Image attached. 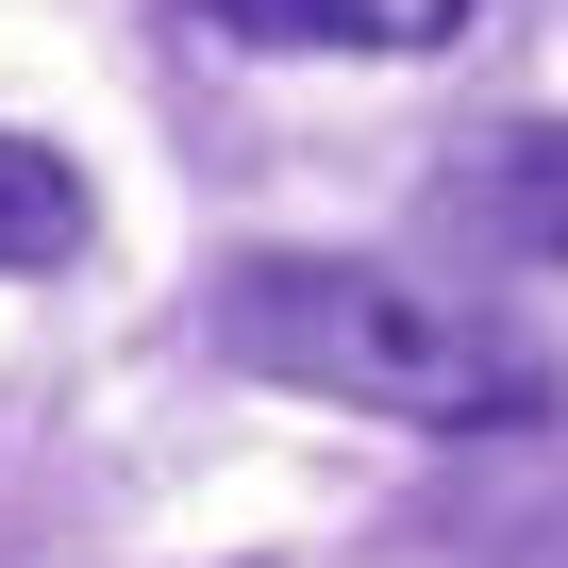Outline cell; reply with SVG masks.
I'll return each mask as SVG.
<instances>
[{"label": "cell", "instance_id": "cell-2", "mask_svg": "<svg viewBox=\"0 0 568 568\" xmlns=\"http://www.w3.org/2000/svg\"><path fill=\"white\" fill-rule=\"evenodd\" d=\"M435 217L501 267H568V118H501L485 151L435 168Z\"/></svg>", "mask_w": 568, "mask_h": 568}, {"label": "cell", "instance_id": "cell-3", "mask_svg": "<svg viewBox=\"0 0 568 568\" xmlns=\"http://www.w3.org/2000/svg\"><path fill=\"white\" fill-rule=\"evenodd\" d=\"M201 18L251 51H452L468 0H201Z\"/></svg>", "mask_w": 568, "mask_h": 568}, {"label": "cell", "instance_id": "cell-4", "mask_svg": "<svg viewBox=\"0 0 568 568\" xmlns=\"http://www.w3.org/2000/svg\"><path fill=\"white\" fill-rule=\"evenodd\" d=\"M84 217H101V201H84V168H68V151L0 134V267H68V251H84Z\"/></svg>", "mask_w": 568, "mask_h": 568}, {"label": "cell", "instance_id": "cell-1", "mask_svg": "<svg viewBox=\"0 0 568 568\" xmlns=\"http://www.w3.org/2000/svg\"><path fill=\"white\" fill-rule=\"evenodd\" d=\"M201 335L251 385H302V402H352V418H418V435H485V418L551 402V352L501 302H468L435 267H385V251H234L201 284Z\"/></svg>", "mask_w": 568, "mask_h": 568}]
</instances>
